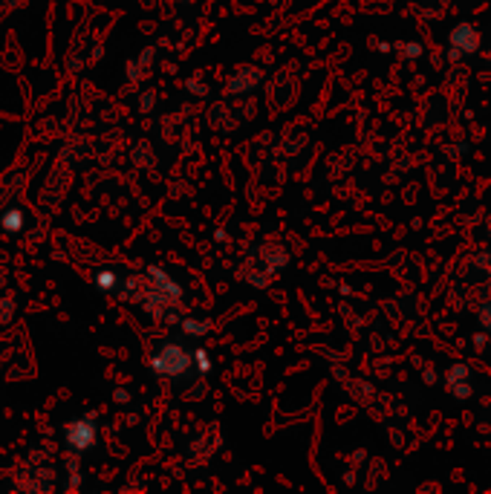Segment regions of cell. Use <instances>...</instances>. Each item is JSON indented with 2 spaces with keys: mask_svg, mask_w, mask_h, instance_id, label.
Segmentation results:
<instances>
[{
  "mask_svg": "<svg viewBox=\"0 0 491 494\" xmlns=\"http://www.w3.org/2000/svg\"><path fill=\"white\" fill-rule=\"evenodd\" d=\"M191 359L185 350H180L177 344H165L156 356H153V367L162 373V376H171V379H180L185 370H188Z\"/></svg>",
  "mask_w": 491,
  "mask_h": 494,
  "instance_id": "6da1fadb",
  "label": "cell"
},
{
  "mask_svg": "<svg viewBox=\"0 0 491 494\" xmlns=\"http://www.w3.org/2000/svg\"><path fill=\"white\" fill-rule=\"evenodd\" d=\"M93 439H95V425H90V422H70L67 425V443H70V448L87 451L93 446Z\"/></svg>",
  "mask_w": 491,
  "mask_h": 494,
  "instance_id": "7a4b0ae2",
  "label": "cell"
},
{
  "mask_svg": "<svg viewBox=\"0 0 491 494\" xmlns=\"http://www.w3.org/2000/svg\"><path fill=\"white\" fill-rule=\"evenodd\" d=\"M0 226H4L6 232H18V229L24 226V217H21V211H6V214H4V220H0Z\"/></svg>",
  "mask_w": 491,
  "mask_h": 494,
  "instance_id": "3957f363",
  "label": "cell"
},
{
  "mask_svg": "<svg viewBox=\"0 0 491 494\" xmlns=\"http://www.w3.org/2000/svg\"><path fill=\"white\" fill-rule=\"evenodd\" d=\"M185 329H188L191 336H202L205 329H208V324H205V321H191V318H188V321H185Z\"/></svg>",
  "mask_w": 491,
  "mask_h": 494,
  "instance_id": "5b68a950",
  "label": "cell"
},
{
  "mask_svg": "<svg viewBox=\"0 0 491 494\" xmlns=\"http://www.w3.org/2000/svg\"><path fill=\"white\" fill-rule=\"evenodd\" d=\"M95 284L107 292V289H113V287H116V278H113L110 272H98V274H95Z\"/></svg>",
  "mask_w": 491,
  "mask_h": 494,
  "instance_id": "277c9868",
  "label": "cell"
},
{
  "mask_svg": "<svg viewBox=\"0 0 491 494\" xmlns=\"http://www.w3.org/2000/svg\"><path fill=\"white\" fill-rule=\"evenodd\" d=\"M194 356H197V367H200L202 373H208V370H211V361H208V353H205V350H197Z\"/></svg>",
  "mask_w": 491,
  "mask_h": 494,
  "instance_id": "8992f818",
  "label": "cell"
}]
</instances>
